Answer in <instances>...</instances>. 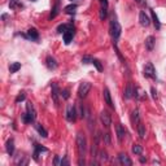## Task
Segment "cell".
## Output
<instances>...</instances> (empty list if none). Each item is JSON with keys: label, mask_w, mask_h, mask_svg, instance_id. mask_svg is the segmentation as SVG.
<instances>
[{"label": "cell", "mask_w": 166, "mask_h": 166, "mask_svg": "<svg viewBox=\"0 0 166 166\" xmlns=\"http://www.w3.org/2000/svg\"><path fill=\"white\" fill-rule=\"evenodd\" d=\"M77 148H78L79 153V165H84V156H86V149H87V140L84 134L78 132L77 134Z\"/></svg>", "instance_id": "1"}, {"label": "cell", "mask_w": 166, "mask_h": 166, "mask_svg": "<svg viewBox=\"0 0 166 166\" xmlns=\"http://www.w3.org/2000/svg\"><path fill=\"white\" fill-rule=\"evenodd\" d=\"M121 31H122L121 25H119L117 18L113 16L112 20H110V34H112V38H113V42H114V44L117 43L119 35H121Z\"/></svg>", "instance_id": "2"}, {"label": "cell", "mask_w": 166, "mask_h": 166, "mask_svg": "<svg viewBox=\"0 0 166 166\" xmlns=\"http://www.w3.org/2000/svg\"><path fill=\"white\" fill-rule=\"evenodd\" d=\"M35 118H37V110H35L34 105L31 103H27L26 104V113L22 116V119L25 123H31L35 121Z\"/></svg>", "instance_id": "3"}, {"label": "cell", "mask_w": 166, "mask_h": 166, "mask_svg": "<svg viewBox=\"0 0 166 166\" xmlns=\"http://www.w3.org/2000/svg\"><path fill=\"white\" fill-rule=\"evenodd\" d=\"M91 83L90 82H82L79 84V88H78V96L80 99H83V97H86L88 92L91 91Z\"/></svg>", "instance_id": "4"}, {"label": "cell", "mask_w": 166, "mask_h": 166, "mask_svg": "<svg viewBox=\"0 0 166 166\" xmlns=\"http://www.w3.org/2000/svg\"><path fill=\"white\" fill-rule=\"evenodd\" d=\"M100 121L101 123H103V126H105L107 129H109L112 125V117H110V114L107 112V110H103L100 113Z\"/></svg>", "instance_id": "5"}, {"label": "cell", "mask_w": 166, "mask_h": 166, "mask_svg": "<svg viewBox=\"0 0 166 166\" xmlns=\"http://www.w3.org/2000/svg\"><path fill=\"white\" fill-rule=\"evenodd\" d=\"M75 117H77L75 107H74L73 104L68 105V108H66V119H68L69 122H74L75 121Z\"/></svg>", "instance_id": "6"}, {"label": "cell", "mask_w": 166, "mask_h": 166, "mask_svg": "<svg viewBox=\"0 0 166 166\" xmlns=\"http://www.w3.org/2000/svg\"><path fill=\"white\" fill-rule=\"evenodd\" d=\"M144 77L147 78H153L156 79V70H154L153 65L151 62H148L146 66H144Z\"/></svg>", "instance_id": "7"}, {"label": "cell", "mask_w": 166, "mask_h": 166, "mask_svg": "<svg viewBox=\"0 0 166 166\" xmlns=\"http://www.w3.org/2000/svg\"><path fill=\"white\" fill-rule=\"evenodd\" d=\"M62 37H64V43H65V44H69L70 42H72L73 37H74V27H73V25H69L68 30L62 34Z\"/></svg>", "instance_id": "8"}, {"label": "cell", "mask_w": 166, "mask_h": 166, "mask_svg": "<svg viewBox=\"0 0 166 166\" xmlns=\"http://www.w3.org/2000/svg\"><path fill=\"white\" fill-rule=\"evenodd\" d=\"M51 90H52V94H51V96L52 99H53V101H55V104L56 105H59V95H60V91H59V87H57V84L56 83H52L51 84Z\"/></svg>", "instance_id": "9"}, {"label": "cell", "mask_w": 166, "mask_h": 166, "mask_svg": "<svg viewBox=\"0 0 166 166\" xmlns=\"http://www.w3.org/2000/svg\"><path fill=\"white\" fill-rule=\"evenodd\" d=\"M45 64H47V66H48L49 70H55V69H57V66H59L56 59L52 57V56H47V59H45Z\"/></svg>", "instance_id": "10"}, {"label": "cell", "mask_w": 166, "mask_h": 166, "mask_svg": "<svg viewBox=\"0 0 166 166\" xmlns=\"http://www.w3.org/2000/svg\"><path fill=\"white\" fill-rule=\"evenodd\" d=\"M139 21H140V25L142 26H149V23H151V18L148 17V15L146 12H140L139 13Z\"/></svg>", "instance_id": "11"}, {"label": "cell", "mask_w": 166, "mask_h": 166, "mask_svg": "<svg viewBox=\"0 0 166 166\" xmlns=\"http://www.w3.org/2000/svg\"><path fill=\"white\" fill-rule=\"evenodd\" d=\"M135 90L136 88H134L132 83H129L125 88V97L126 99H131L132 96H135Z\"/></svg>", "instance_id": "12"}, {"label": "cell", "mask_w": 166, "mask_h": 166, "mask_svg": "<svg viewBox=\"0 0 166 166\" xmlns=\"http://www.w3.org/2000/svg\"><path fill=\"white\" fill-rule=\"evenodd\" d=\"M103 94H104V100H105V103H107L110 108H114V104H113V101H112V96H110V92H109V88H108V87L104 88Z\"/></svg>", "instance_id": "13"}, {"label": "cell", "mask_w": 166, "mask_h": 166, "mask_svg": "<svg viewBox=\"0 0 166 166\" xmlns=\"http://www.w3.org/2000/svg\"><path fill=\"white\" fill-rule=\"evenodd\" d=\"M116 131H117V137H118V140H119V142H122L123 137H125V135H126L125 127H123L121 123H118L117 127H116Z\"/></svg>", "instance_id": "14"}, {"label": "cell", "mask_w": 166, "mask_h": 166, "mask_svg": "<svg viewBox=\"0 0 166 166\" xmlns=\"http://www.w3.org/2000/svg\"><path fill=\"white\" fill-rule=\"evenodd\" d=\"M118 160L119 162H121L122 165H127V166H131L132 165V161L129 158V156H127L126 153H119L118 154Z\"/></svg>", "instance_id": "15"}, {"label": "cell", "mask_w": 166, "mask_h": 166, "mask_svg": "<svg viewBox=\"0 0 166 166\" xmlns=\"http://www.w3.org/2000/svg\"><path fill=\"white\" fill-rule=\"evenodd\" d=\"M27 38H30L31 40H38L39 39V33H38L37 29L31 27V29L27 30Z\"/></svg>", "instance_id": "16"}, {"label": "cell", "mask_w": 166, "mask_h": 166, "mask_svg": "<svg viewBox=\"0 0 166 166\" xmlns=\"http://www.w3.org/2000/svg\"><path fill=\"white\" fill-rule=\"evenodd\" d=\"M5 149H7V153H8L9 156H12V154L15 153V140H13V139H9L8 142H7Z\"/></svg>", "instance_id": "17"}, {"label": "cell", "mask_w": 166, "mask_h": 166, "mask_svg": "<svg viewBox=\"0 0 166 166\" xmlns=\"http://www.w3.org/2000/svg\"><path fill=\"white\" fill-rule=\"evenodd\" d=\"M77 7H78V5H77L75 3H72V4L66 5L65 8H64V12H65V13H68V15H74V13H75Z\"/></svg>", "instance_id": "18"}, {"label": "cell", "mask_w": 166, "mask_h": 166, "mask_svg": "<svg viewBox=\"0 0 166 166\" xmlns=\"http://www.w3.org/2000/svg\"><path fill=\"white\" fill-rule=\"evenodd\" d=\"M146 47L148 51H153L154 48V37H148L146 39Z\"/></svg>", "instance_id": "19"}, {"label": "cell", "mask_w": 166, "mask_h": 166, "mask_svg": "<svg viewBox=\"0 0 166 166\" xmlns=\"http://www.w3.org/2000/svg\"><path fill=\"white\" fill-rule=\"evenodd\" d=\"M137 134H139L140 139H144V137H146V126H144L142 122L137 123Z\"/></svg>", "instance_id": "20"}, {"label": "cell", "mask_w": 166, "mask_h": 166, "mask_svg": "<svg viewBox=\"0 0 166 166\" xmlns=\"http://www.w3.org/2000/svg\"><path fill=\"white\" fill-rule=\"evenodd\" d=\"M35 129H37V131L40 134V136H43V137H47V136H48L47 130H45L44 127L40 125V123H37V125H35Z\"/></svg>", "instance_id": "21"}, {"label": "cell", "mask_w": 166, "mask_h": 166, "mask_svg": "<svg viewBox=\"0 0 166 166\" xmlns=\"http://www.w3.org/2000/svg\"><path fill=\"white\" fill-rule=\"evenodd\" d=\"M131 151H132L134 154H136V156H140V154L143 153V147L140 146V144H134L132 148H131Z\"/></svg>", "instance_id": "22"}, {"label": "cell", "mask_w": 166, "mask_h": 166, "mask_svg": "<svg viewBox=\"0 0 166 166\" xmlns=\"http://www.w3.org/2000/svg\"><path fill=\"white\" fill-rule=\"evenodd\" d=\"M20 69H21V64L20 62H13V64H10V66H9V72L10 73H16V72H18Z\"/></svg>", "instance_id": "23"}, {"label": "cell", "mask_w": 166, "mask_h": 166, "mask_svg": "<svg viewBox=\"0 0 166 166\" xmlns=\"http://www.w3.org/2000/svg\"><path fill=\"white\" fill-rule=\"evenodd\" d=\"M59 7H60V1L57 0V1H56V4H55V7H53V9H52V13H51V17H49V18H55L56 16H57V13H59Z\"/></svg>", "instance_id": "24"}, {"label": "cell", "mask_w": 166, "mask_h": 166, "mask_svg": "<svg viewBox=\"0 0 166 166\" xmlns=\"http://www.w3.org/2000/svg\"><path fill=\"white\" fill-rule=\"evenodd\" d=\"M151 15H152V20H153V22H154V26H156V29H160L161 27V23H160V21H158V17L156 16V13L152 10L151 12Z\"/></svg>", "instance_id": "25"}, {"label": "cell", "mask_w": 166, "mask_h": 166, "mask_svg": "<svg viewBox=\"0 0 166 166\" xmlns=\"http://www.w3.org/2000/svg\"><path fill=\"white\" fill-rule=\"evenodd\" d=\"M108 8H105V7H101L100 8V15H99V17H100V20L101 21H104L105 18H107V16H108Z\"/></svg>", "instance_id": "26"}, {"label": "cell", "mask_w": 166, "mask_h": 166, "mask_svg": "<svg viewBox=\"0 0 166 166\" xmlns=\"http://www.w3.org/2000/svg\"><path fill=\"white\" fill-rule=\"evenodd\" d=\"M132 122H134V123H139V122H140L139 110H137V109H135V110L132 112Z\"/></svg>", "instance_id": "27"}, {"label": "cell", "mask_w": 166, "mask_h": 166, "mask_svg": "<svg viewBox=\"0 0 166 166\" xmlns=\"http://www.w3.org/2000/svg\"><path fill=\"white\" fill-rule=\"evenodd\" d=\"M103 139H104V142H105V144H107V146H110V144H112L110 134H109V132H107V134H104V135H103Z\"/></svg>", "instance_id": "28"}, {"label": "cell", "mask_w": 166, "mask_h": 166, "mask_svg": "<svg viewBox=\"0 0 166 166\" xmlns=\"http://www.w3.org/2000/svg\"><path fill=\"white\" fill-rule=\"evenodd\" d=\"M92 64L95 65V68H96L99 72H101V70H103V65H101V62L99 61V60H96V59H94L92 60Z\"/></svg>", "instance_id": "29"}, {"label": "cell", "mask_w": 166, "mask_h": 166, "mask_svg": "<svg viewBox=\"0 0 166 166\" xmlns=\"http://www.w3.org/2000/svg\"><path fill=\"white\" fill-rule=\"evenodd\" d=\"M68 27H69V25H60V26L57 27V33L64 34L66 30H68Z\"/></svg>", "instance_id": "30"}, {"label": "cell", "mask_w": 166, "mask_h": 166, "mask_svg": "<svg viewBox=\"0 0 166 166\" xmlns=\"http://www.w3.org/2000/svg\"><path fill=\"white\" fill-rule=\"evenodd\" d=\"M25 99H26V95H25V92H21V94L18 95V96L16 97V103L18 104V103H21V101H23Z\"/></svg>", "instance_id": "31"}, {"label": "cell", "mask_w": 166, "mask_h": 166, "mask_svg": "<svg viewBox=\"0 0 166 166\" xmlns=\"http://www.w3.org/2000/svg\"><path fill=\"white\" fill-rule=\"evenodd\" d=\"M35 149L39 152V153H42V152H47V151H48L47 148H45V147H42L40 144H35Z\"/></svg>", "instance_id": "32"}, {"label": "cell", "mask_w": 166, "mask_h": 166, "mask_svg": "<svg viewBox=\"0 0 166 166\" xmlns=\"http://www.w3.org/2000/svg\"><path fill=\"white\" fill-rule=\"evenodd\" d=\"M99 157H100V160H108V154L105 151H100L99 152Z\"/></svg>", "instance_id": "33"}, {"label": "cell", "mask_w": 166, "mask_h": 166, "mask_svg": "<svg viewBox=\"0 0 166 166\" xmlns=\"http://www.w3.org/2000/svg\"><path fill=\"white\" fill-rule=\"evenodd\" d=\"M92 57H90V56H84V57L82 59V62L83 64H92Z\"/></svg>", "instance_id": "34"}, {"label": "cell", "mask_w": 166, "mask_h": 166, "mask_svg": "<svg viewBox=\"0 0 166 166\" xmlns=\"http://www.w3.org/2000/svg\"><path fill=\"white\" fill-rule=\"evenodd\" d=\"M61 95H62V99L68 100V99H69V90H64L62 92H61Z\"/></svg>", "instance_id": "35"}, {"label": "cell", "mask_w": 166, "mask_h": 166, "mask_svg": "<svg viewBox=\"0 0 166 166\" xmlns=\"http://www.w3.org/2000/svg\"><path fill=\"white\" fill-rule=\"evenodd\" d=\"M53 164H55L56 166L61 165V162H60V157H59V156H56V157H55V161H53Z\"/></svg>", "instance_id": "36"}, {"label": "cell", "mask_w": 166, "mask_h": 166, "mask_svg": "<svg viewBox=\"0 0 166 166\" xmlns=\"http://www.w3.org/2000/svg\"><path fill=\"white\" fill-rule=\"evenodd\" d=\"M151 92H152V96H153V99H157V91L154 90V88H152Z\"/></svg>", "instance_id": "37"}, {"label": "cell", "mask_w": 166, "mask_h": 166, "mask_svg": "<svg viewBox=\"0 0 166 166\" xmlns=\"http://www.w3.org/2000/svg\"><path fill=\"white\" fill-rule=\"evenodd\" d=\"M100 3H101V7L108 8V0H100Z\"/></svg>", "instance_id": "38"}, {"label": "cell", "mask_w": 166, "mask_h": 166, "mask_svg": "<svg viewBox=\"0 0 166 166\" xmlns=\"http://www.w3.org/2000/svg\"><path fill=\"white\" fill-rule=\"evenodd\" d=\"M61 165H69V160H68V158H64V160L61 161Z\"/></svg>", "instance_id": "39"}, {"label": "cell", "mask_w": 166, "mask_h": 166, "mask_svg": "<svg viewBox=\"0 0 166 166\" xmlns=\"http://www.w3.org/2000/svg\"><path fill=\"white\" fill-rule=\"evenodd\" d=\"M147 161V158H144V157H140V162H143V164H144V162H146Z\"/></svg>", "instance_id": "40"}, {"label": "cell", "mask_w": 166, "mask_h": 166, "mask_svg": "<svg viewBox=\"0 0 166 166\" xmlns=\"http://www.w3.org/2000/svg\"><path fill=\"white\" fill-rule=\"evenodd\" d=\"M72 3H79V1H82V0H70Z\"/></svg>", "instance_id": "41"}, {"label": "cell", "mask_w": 166, "mask_h": 166, "mask_svg": "<svg viewBox=\"0 0 166 166\" xmlns=\"http://www.w3.org/2000/svg\"><path fill=\"white\" fill-rule=\"evenodd\" d=\"M31 1H37V0H31Z\"/></svg>", "instance_id": "42"}]
</instances>
